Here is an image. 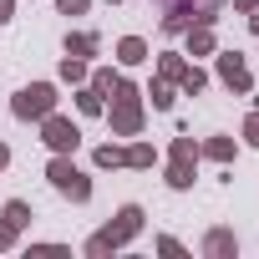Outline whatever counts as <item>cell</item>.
<instances>
[{"label":"cell","instance_id":"obj_7","mask_svg":"<svg viewBox=\"0 0 259 259\" xmlns=\"http://www.w3.org/2000/svg\"><path fill=\"white\" fill-rule=\"evenodd\" d=\"M173 153H178V163H173V178H168V183H173V188H188V183H193V178H188V158H193V143H188V138H178V148H173Z\"/></svg>","mask_w":259,"mask_h":259},{"label":"cell","instance_id":"obj_16","mask_svg":"<svg viewBox=\"0 0 259 259\" xmlns=\"http://www.w3.org/2000/svg\"><path fill=\"white\" fill-rule=\"evenodd\" d=\"M107 87L117 92V81H112V71H97V81H92V92H107Z\"/></svg>","mask_w":259,"mask_h":259},{"label":"cell","instance_id":"obj_6","mask_svg":"<svg viewBox=\"0 0 259 259\" xmlns=\"http://www.w3.org/2000/svg\"><path fill=\"white\" fill-rule=\"evenodd\" d=\"M219 76H224L234 92H249V71H244V61H239V56H219Z\"/></svg>","mask_w":259,"mask_h":259},{"label":"cell","instance_id":"obj_1","mask_svg":"<svg viewBox=\"0 0 259 259\" xmlns=\"http://www.w3.org/2000/svg\"><path fill=\"white\" fill-rule=\"evenodd\" d=\"M138 224H143V208H133V203H127V208L117 213V224H112V229H102L87 249H92V254H107V249H117V244H127V239H133V234H138Z\"/></svg>","mask_w":259,"mask_h":259},{"label":"cell","instance_id":"obj_10","mask_svg":"<svg viewBox=\"0 0 259 259\" xmlns=\"http://www.w3.org/2000/svg\"><path fill=\"white\" fill-rule=\"evenodd\" d=\"M6 224H16V229H21V224H31V208H26L21 198H16V203H6Z\"/></svg>","mask_w":259,"mask_h":259},{"label":"cell","instance_id":"obj_2","mask_svg":"<svg viewBox=\"0 0 259 259\" xmlns=\"http://www.w3.org/2000/svg\"><path fill=\"white\" fill-rule=\"evenodd\" d=\"M51 107H56V92H51L46 81H41V87H26V92L16 97V117H46Z\"/></svg>","mask_w":259,"mask_h":259},{"label":"cell","instance_id":"obj_13","mask_svg":"<svg viewBox=\"0 0 259 259\" xmlns=\"http://www.w3.org/2000/svg\"><path fill=\"white\" fill-rule=\"evenodd\" d=\"M97 163H102V168H112V163H122V153H117V148H97Z\"/></svg>","mask_w":259,"mask_h":259},{"label":"cell","instance_id":"obj_14","mask_svg":"<svg viewBox=\"0 0 259 259\" xmlns=\"http://www.w3.org/2000/svg\"><path fill=\"white\" fill-rule=\"evenodd\" d=\"M244 138H249V143H254V148H259V112H254V117H249V122H244Z\"/></svg>","mask_w":259,"mask_h":259},{"label":"cell","instance_id":"obj_5","mask_svg":"<svg viewBox=\"0 0 259 259\" xmlns=\"http://www.w3.org/2000/svg\"><path fill=\"white\" fill-rule=\"evenodd\" d=\"M46 143H51L56 153H66V148H76V127H71L66 117H51V112H46Z\"/></svg>","mask_w":259,"mask_h":259},{"label":"cell","instance_id":"obj_8","mask_svg":"<svg viewBox=\"0 0 259 259\" xmlns=\"http://www.w3.org/2000/svg\"><path fill=\"white\" fill-rule=\"evenodd\" d=\"M117 56H122V61H143V56H148V46H143L138 36H127V41L117 46Z\"/></svg>","mask_w":259,"mask_h":259},{"label":"cell","instance_id":"obj_18","mask_svg":"<svg viewBox=\"0 0 259 259\" xmlns=\"http://www.w3.org/2000/svg\"><path fill=\"white\" fill-rule=\"evenodd\" d=\"M0 21H11V0H0Z\"/></svg>","mask_w":259,"mask_h":259},{"label":"cell","instance_id":"obj_17","mask_svg":"<svg viewBox=\"0 0 259 259\" xmlns=\"http://www.w3.org/2000/svg\"><path fill=\"white\" fill-rule=\"evenodd\" d=\"M56 6H61L66 16H81V11H87V0H56Z\"/></svg>","mask_w":259,"mask_h":259},{"label":"cell","instance_id":"obj_11","mask_svg":"<svg viewBox=\"0 0 259 259\" xmlns=\"http://www.w3.org/2000/svg\"><path fill=\"white\" fill-rule=\"evenodd\" d=\"M122 163H133V168H143V163H153V153H148V148H133V153H122Z\"/></svg>","mask_w":259,"mask_h":259},{"label":"cell","instance_id":"obj_19","mask_svg":"<svg viewBox=\"0 0 259 259\" xmlns=\"http://www.w3.org/2000/svg\"><path fill=\"white\" fill-rule=\"evenodd\" d=\"M239 6H244V11H254V6H259V0H239Z\"/></svg>","mask_w":259,"mask_h":259},{"label":"cell","instance_id":"obj_3","mask_svg":"<svg viewBox=\"0 0 259 259\" xmlns=\"http://www.w3.org/2000/svg\"><path fill=\"white\" fill-rule=\"evenodd\" d=\"M51 183H56L61 193H71L76 203H81V198H92V183H87V178H81V173H76L66 158H56V163H51Z\"/></svg>","mask_w":259,"mask_h":259},{"label":"cell","instance_id":"obj_15","mask_svg":"<svg viewBox=\"0 0 259 259\" xmlns=\"http://www.w3.org/2000/svg\"><path fill=\"white\" fill-rule=\"evenodd\" d=\"M61 76H66V81H81L87 71H81V61H66V66H61Z\"/></svg>","mask_w":259,"mask_h":259},{"label":"cell","instance_id":"obj_4","mask_svg":"<svg viewBox=\"0 0 259 259\" xmlns=\"http://www.w3.org/2000/svg\"><path fill=\"white\" fill-rule=\"evenodd\" d=\"M117 97H122V102H117V117H112V127H117V133H138V92L117 81Z\"/></svg>","mask_w":259,"mask_h":259},{"label":"cell","instance_id":"obj_20","mask_svg":"<svg viewBox=\"0 0 259 259\" xmlns=\"http://www.w3.org/2000/svg\"><path fill=\"white\" fill-rule=\"evenodd\" d=\"M6 158H11V153H6V148H0V168H6Z\"/></svg>","mask_w":259,"mask_h":259},{"label":"cell","instance_id":"obj_21","mask_svg":"<svg viewBox=\"0 0 259 259\" xmlns=\"http://www.w3.org/2000/svg\"><path fill=\"white\" fill-rule=\"evenodd\" d=\"M254 31H259V16H254Z\"/></svg>","mask_w":259,"mask_h":259},{"label":"cell","instance_id":"obj_9","mask_svg":"<svg viewBox=\"0 0 259 259\" xmlns=\"http://www.w3.org/2000/svg\"><path fill=\"white\" fill-rule=\"evenodd\" d=\"M66 51H71V56H92V51H97V36H92V31H87V36H71Z\"/></svg>","mask_w":259,"mask_h":259},{"label":"cell","instance_id":"obj_12","mask_svg":"<svg viewBox=\"0 0 259 259\" xmlns=\"http://www.w3.org/2000/svg\"><path fill=\"white\" fill-rule=\"evenodd\" d=\"M81 112H102V92H81Z\"/></svg>","mask_w":259,"mask_h":259}]
</instances>
